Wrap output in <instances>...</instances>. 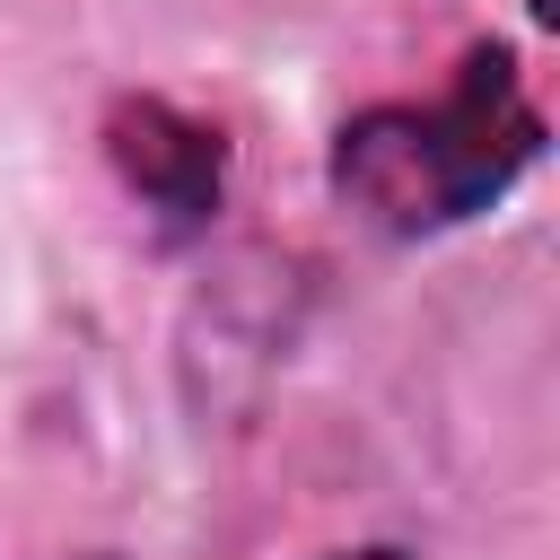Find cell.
Wrapping results in <instances>:
<instances>
[{
  "label": "cell",
  "mask_w": 560,
  "mask_h": 560,
  "mask_svg": "<svg viewBox=\"0 0 560 560\" xmlns=\"http://www.w3.org/2000/svg\"><path fill=\"white\" fill-rule=\"evenodd\" d=\"M542 158V114L508 44H472L438 105H368L332 140V192L376 236H446Z\"/></svg>",
  "instance_id": "cell-1"
},
{
  "label": "cell",
  "mask_w": 560,
  "mask_h": 560,
  "mask_svg": "<svg viewBox=\"0 0 560 560\" xmlns=\"http://www.w3.org/2000/svg\"><path fill=\"white\" fill-rule=\"evenodd\" d=\"M105 158L114 175L149 201V219L166 236H201L219 219V192H228V140L210 122H192L184 105L166 96H114L105 114Z\"/></svg>",
  "instance_id": "cell-2"
},
{
  "label": "cell",
  "mask_w": 560,
  "mask_h": 560,
  "mask_svg": "<svg viewBox=\"0 0 560 560\" xmlns=\"http://www.w3.org/2000/svg\"><path fill=\"white\" fill-rule=\"evenodd\" d=\"M332 560H411L402 542H359V551H332Z\"/></svg>",
  "instance_id": "cell-3"
},
{
  "label": "cell",
  "mask_w": 560,
  "mask_h": 560,
  "mask_svg": "<svg viewBox=\"0 0 560 560\" xmlns=\"http://www.w3.org/2000/svg\"><path fill=\"white\" fill-rule=\"evenodd\" d=\"M534 9V26H560V0H525Z\"/></svg>",
  "instance_id": "cell-4"
},
{
  "label": "cell",
  "mask_w": 560,
  "mask_h": 560,
  "mask_svg": "<svg viewBox=\"0 0 560 560\" xmlns=\"http://www.w3.org/2000/svg\"><path fill=\"white\" fill-rule=\"evenodd\" d=\"M96 560H114V551H96Z\"/></svg>",
  "instance_id": "cell-5"
}]
</instances>
